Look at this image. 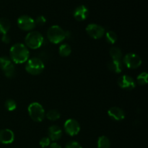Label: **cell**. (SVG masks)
<instances>
[{"label": "cell", "instance_id": "obj_1", "mask_svg": "<svg viewBox=\"0 0 148 148\" xmlns=\"http://www.w3.org/2000/svg\"><path fill=\"white\" fill-rule=\"evenodd\" d=\"M10 55L13 63L23 64L28 60L30 52L25 45L17 43L10 48Z\"/></svg>", "mask_w": 148, "mask_h": 148}, {"label": "cell", "instance_id": "obj_2", "mask_svg": "<svg viewBox=\"0 0 148 148\" xmlns=\"http://www.w3.org/2000/svg\"><path fill=\"white\" fill-rule=\"evenodd\" d=\"M43 36L38 31H30L25 38V46L31 49H39L43 45Z\"/></svg>", "mask_w": 148, "mask_h": 148}, {"label": "cell", "instance_id": "obj_3", "mask_svg": "<svg viewBox=\"0 0 148 148\" xmlns=\"http://www.w3.org/2000/svg\"><path fill=\"white\" fill-rule=\"evenodd\" d=\"M27 111L31 119L36 122H41L46 115L43 107L38 102L31 103L27 107Z\"/></svg>", "mask_w": 148, "mask_h": 148}, {"label": "cell", "instance_id": "obj_4", "mask_svg": "<svg viewBox=\"0 0 148 148\" xmlns=\"http://www.w3.org/2000/svg\"><path fill=\"white\" fill-rule=\"evenodd\" d=\"M47 38L51 43L58 44L66 38V33L60 26L52 25L48 30Z\"/></svg>", "mask_w": 148, "mask_h": 148}, {"label": "cell", "instance_id": "obj_5", "mask_svg": "<svg viewBox=\"0 0 148 148\" xmlns=\"http://www.w3.org/2000/svg\"><path fill=\"white\" fill-rule=\"evenodd\" d=\"M45 64L43 61L37 57L28 59L26 63L25 70L32 75H38L44 70Z\"/></svg>", "mask_w": 148, "mask_h": 148}, {"label": "cell", "instance_id": "obj_6", "mask_svg": "<svg viewBox=\"0 0 148 148\" xmlns=\"http://www.w3.org/2000/svg\"><path fill=\"white\" fill-rule=\"evenodd\" d=\"M123 64L129 69H137L142 64V59L136 53H129L125 55L123 59Z\"/></svg>", "mask_w": 148, "mask_h": 148}, {"label": "cell", "instance_id": "obj_7", "mask_svg": "<svg viewBox=\"0 0 148 148\" xmlns=\"http://www.w3.org/2000/svg\"><path fill=\"white\" fill-rule=\"evenodd\" d=\"M17 25L24 31H31L36 27L34 19L28 15H22L17 19Z\"/></svg>", "mask_w": 148, "mask_h": 148}, {"label": "cell", "instance_id": "obj_8", "mask_svg": "<svg viewBox=\"0 0 148 148\" xmlns=\"http://www.w3.org/2000/svg\"><path fill=\"white\" fill-rule=\"evenodd\" d=\"M85 30L88 36L94 39H100L105 35V28L103 26L95 23L88 25Z\"/></svg>", "mask_w": 148, "mask_h": 148}, {"label": "cell", "instance_id": "obj_9", "mask_svg": "<svg viewBox=\"0 0 148 148\" xmlns=\"http://www.w3.org/2000/svg\"><path fill=\"white\" fill-rule=\"evenodd\" d=\"M64 128L66 134L73 137L79 134L80 131V124L74 119H69L64 122Z\"/></svg>", "mask_w": 148, "mask_h": 148}, {"label": "cell", "instance_id": "obj_10", "mask_svg": "<svg viewBox=\"0 0 148 148\" xmlns=\"http://www.w3.org/2000/svg\"><path fill=\"white\" fill-rule=\"evenodd\" d=\"M118 85L121 88L127 90H132L136 87L135 81L129 75H122L118 79Z\"/></svg>", "mask_w": 148, "mask_h": 148}, {"label": "cell", "instance_id": "obj_11", "mask_svg": "<svg viewBox=\"0 0 148 148\" xmlns=\"http://www.w3.org/2000/svg\"><path fill=\"white\" fill-rule=\"evenodd\" d=\"M14 140V132L11 130L4 129L0 130V143L4 145L11 144Z\"/></svg>", "mask_w": 148, "mask_h": 148}, {"label": "cell", "instance_id": "obj_12", "mask_svg": "<svg viewBox=\"0 0 148 148\" xmlns=\"http://www.w3.org/2000/svg\"><path fill=\"white\" fill-rule=\"evenodd\" d=\"M89 14L88 9L85 5H79L74 10L73 16L77 21H83L86 20Z\"/></svg>", "mask_w": 148, "mask_h": 148}, {"label": "cell", "instance_id": "obj_13", "mask_svg": "<svg viewBox=\"0 0 148 148\" xmlns=\"http://www.w3.org/2000/svg\"><path fill=\"white\" fill-rule=\"evenodd\" d=\"M108 115L110 118L116 121H121L125 118V113L121 108L114 106L108 109Z\"/></svg>", "mask_w": 148, "mask_h": 148}, {"label": "cell", "instance_id": "obj_14", "mask_svg": "<svg viewBox=\"0 0 148 148\" xmlns=\"http://www.w3.org/2000/svg\"><path fill=\"white\" fill-rule=\"evenodd\" d=\"M48 132H49V138L51 141H57L60 140L62 136V129L57 125L51 126L49 128Z\"/></svg>", "mask_w": 148, "mask_h": 148}, {"label": "cell", "instance_id": "obj_15", "mask_svg": "<svg viewBox=\"0 0 148 148\" xmlns=\"http://www.w3.org/2000/svg\"><path fill=\"white\" fill-rule=\"evenodd\" d=\"M108 68L110 71L114 73L119 74L123 71L124 64L121 60H111L108 63Z\"/></svg>", "mask_w": 148, "mask_h": 148}, {"label": "cell", "instance_id": "obj_16", "mask_svg": "<svg viewBox=\"0 0 148 148\" xmlns=\"http://www.w3.org/2000/svg\"><path fill=\"white\" fill-rule=\"evenodd\" d=\"M10 20L5 17L0 18V33L2 35L7 34L10 29Z\"/></svg>", "mask_w": 148, "mask_h": 148}, {"label": "cell", "instance_id": "obj_17", "mask_svg": "<svg viewBox=\"0 0 148 148\" xmlns=\"http://www.w3.org/2000/svg\"><path fill=\"white\" fill-rule=\"evenodd\" d=\"M109 53L113 60H121L123 57L122 51H121V49L118 47H115V46H113L111 48Z\"/></svg>", "mask_w": 148, "mask_h": 148}, {"label": "cell", "instance_id": "obj_18", "mask_svg": "<svg viewBox=\"0 0 148 148\" xmlns=\"http://www.w3.org/2000/svg\"><path fill=\"white\" fill-rule=\"evenodd\" d=\"M98 148H110L111 147V142L109 139L106 136H101L98 137L97 141Z\"/></svg>", "mask_w": 148, "mask_h": 148}, {"label": "cell", "instance_id": "obj_19", "mask_svg": "<svg viewBox=\"0 0 148 148\" xmlns=\"http://www.w3.org/2000/svg\"><path fill=\"white\" fill-rule=\"evenodd\" d=\"M72 53V48L69 44H62L59 48V53L62 57H67Z\"/></svg>", "mask_w": 148, "mask_h": 148}, {"label": "cell", "instance_id": "obj_20", "mask_svg": "<svg viewBox=\"0 0 148 148\" xmlns=\"http://www.w3.org/2000/svg\"><path fill=\"white\" fill-rule=\"evenodd\" d=\"M3 72H4V75H5L8 78L14 77L16 75V70H15V67H14V64H13V62L10 64L7 67H6L5 69L3 70Z\"/></svg>", "mask_w": 148, "mask_h": 148}, {"label": "cell", "instance_id": "obj_21", "mask_svg": "<svg viewBox=\"0 0 148 148\" xmlns=\"http://www.w3.org/2000/svg\"><path fill=\"white\" fill-rule=\"evenodd\" d=\"M46 116V118L48 119L50 121H56V120L59 119L61 116V114L59 113V111L56 109H51L49 110L46 114L45 115Z\"/></svg>", "mask_w": 148, "mask_h": 148}, {"label": "cell", "instance_id": "obj_22", "mask_svg": "<svg viewBox=\"0 0 148 148\" xmlns=\"http://www.w3.org/2000/svg\"><path fill=\"white\" fill-rule=\"evenodd\" d=\"M105 35L106 41L108 43H110V44H114L116 42L118 37H117V35L115 32L112 31V30H109V31L105 33Z\"/></svg>", "mask_w": 148, "mask_h": 148}, {"label": "cell", "instance_id": "obj_23", "mask_svg": "<svg viewBox=\"0 0 148 148\" xmlns=\"http://www.w3.org/2000/svg\"><path fill=\"white\" fill-rule=\"evenodd\" d=\"M147 77L148 75L146 72H143L140 73L137 77V82L138 85L143 86L147 84Z\"/></svg>", "mask_w": 148, "mask_h": 148}, {"label": "cell", "instance_id": "obj_24", "mask_svg": "<svg viewBox=\"0 0 148 148\" xmlns=\"http://www.w3.org/2000/svg\"><path fill=\"white\" fill-rule=\"evenodd\" d=\"M4 107L8 111H13L17 108V103L13 99H7L4 103Z\"/></svg>", "mask_w": 148, "mask_h": 148}, {"label": "cell", "instance_id": "obj_25", "mask_svg": "<svg viewBox=\"0 0 148 148\" xmlns=\"http://www.w3.org/2000/svg\"><path fill=\"white\" fill-rule=\"evenodd\" d=\"M11 63H12V62L7 56H0V68L2 71Z\"/></svg>", "mask_w": 148, "mask_h": 148}, {"label": "cell", "instance_id": "obj_26", "mask_svg": "<svg viewBox=\"0 0 148 148\" xmlns=\"http://www.w3.org/2000/svg\"><path fill=\"white\" fill-rule=\"evenodd\" d=\"M51 144V140L49 138V137H42L40 139V142H39V145L42 148L47 147L50 145Z\"/></svg>", "mask_w": 148, "mask_h": 148}, {"label": "cell", "instance_id": "obj_27", "mask_svg": "<svg viewBox=\"0 0 148 148\" xmlns=\"http://www.w3.org/2000/svg\"><path fill=\"white\" fill-rule=\"evenodd\" d=\"M35 20V23H36V25H39V26L43 25L46 22V17L43 15L38 16V17H36V20Z\"/></svg>", "mask_w": 148, "mask_h": 148}, {"label": "cell", "instance_id": "obj_28", "mask_svg": "<svg viewBox=\"0 0 148 148\" xmlns=\"http://www.w3.org/2000/svg\"><path fill=\"white\" fill-rule=\"evenodd\" d=\"M65 148H82L79 143L76 141H70L66 143Z\"/></svg>", "mask_w": 148, "mask_h": 148}, {"label": "cell", "instance_id": "obj_29", "mask_svg": "<svg viewBox=\"0 0 148 148\" xmlns=\"http://www.w3.org/2000/svg\"><path fill=\"white\" fill-rule=\"evenodd\" d=\"M1 41L4 43H10V37L7 34H4L2 35V37H1Z\"/></svg>", "mask_w": 148, "mask_h": 148}, {"label": "cell", "instance_id": "obj_30", "mask_svg": "<svg viewBox=\"0 0 148 148\" xmlns=\"http://www.w3.org/2000/svg\"><path fill=\"white\" fill-rule=\"evenodd\" d=\"M49 146H50L49 148H62L61 145H59L56 143H51V144H50V145Z\"/></svg>", "mask_w": 148, "mask_h": 148}]
</instances>
